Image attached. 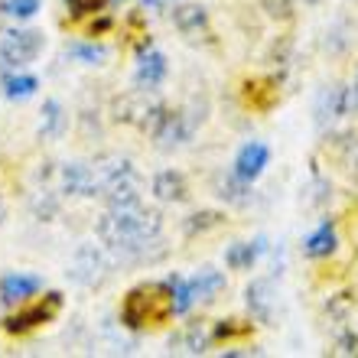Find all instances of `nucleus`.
<instances>
[{
    "mask_svg": "<svg viewBox=\"0 0 358 358\" xmlns=\"http://www.w3.org/2000/svg\"><path fill=\"white\" fill-rule=\"evenodd\" d=\"M98 238L124 261H150L153 245H160V215L143 208L141 199L111 202V212L98 222Z\"/></svg>",
    "mask_w": 358,
    "mask_h": 358,
    "instance_id": "1",
    "label": "nucleus"
},
{
    "mask_svg": "<svg viewBox=\"0 0 358 358\" xmlns=\"http://www.w3.org/2000/svg\"><path fill=\"white\" fill-rule=\"evenodd\" d=\"M176 316V287L173 280L137 283L121 300V322L127 329H160Z\"/></svg>",
    "mask_w": 358,
    "mask_h": 358,
    "instance_id": "2",
    "label": "nucleus"
},
{
    "mask_svg": "<svg viewBox=\"0 0 358 358\" xmlns=\"http://www.w3.org/2000/svg\"><path fill=\"white\" fill-rule=\"evenodd\" d=\"M62 313V293L49 290L36 300H29L27 306H20L17 313H10L3 320V332L7 336H27V332L39 329V326H49Z\"/></svg>",
    "mask_w": 358,
    "mask_h": 358,
    "instance_id": "3",
    "label": "nucleus"
},
{
    "mask_svg": "<svg viewBox=\"0 0 358 358\" xmlns=\"http://www.w3.org/2000/svg\"><path fill=\"white\" fill-rule=\"evenodd\" d=\"M43 52L39 29H7L0 33V66H27Z\"/></svg>",
    "mask_w": 358,
    "mask_h": 358,
    "instance_id": "4",
    "label": "nucleus"
},
{
    "mask_svg": "<svg viewBox=\"0 0 358 358\" xmlns=\"http://www.w3.org/2000/svg\"><path fill=\"white\" fill-rule=\"evenodd\" d=\"M173 23L186 39L192 43H212V27H208V13L206 7H196V3H186V7L173 10Z\"/></svg>",
    "mask_w": 358,
    "mask_h": 358,
    "instance_id": "5",
    "label": "nucleus"
},
{
    "mask_svg": "<svg viewBox=\"0 0 358 358\" xmlns=\"http://www.w3.org/2000/svg\"><path fill=\"white\" fill-rule=\"evenodd\" d=\"M267 160H271V150H267L264 143H248L235 157V176L241 179V182H251V179H257L264 173Z\"/></svg>",
    "mask_w": 358,
    "mask_h": 358,
    "instance_id": "6",
    "label": "nucleus"
},
{
    "mask_svg": "<svg viewBox=\"0 0 358 358\" xmlns=\"http://www.w3.org/2000/svg\"><path fill=\"white\" fill-rule=\"evenodd\" d=\"M39 287H43V280L33 277V273H7V277L0 280V300L3 303L27 300V296H33Z\"/></svg>",
    "mask_w": 358,
    "mask_h": 358,
    "instance_id": "7",
    "label": "nucleus"
},
{
    "mask_svg": "<svg viewBox=\"0 0 358 358\" xmlns=\"http://www.w3.org/2000/svg\"><path fill=\"white\" fill-rule=\"evenodd\" d=\"M241 94H245V104H251L255 111H271L280 92H277L273 78H251V82H245Z\"/></svg>",
    "mask_w": 358,
    "mask_h": 358,
    "instance_id": "8",
    "label": "nucleus"
},
{
    "mask_svg": "<svg viewBox=\"0 0 358 358\" xmlns=\"http://www.w3.org/2000/svg\"><path fill=\"white\" fill-rule=\"evenodd\" d=\"M186 283H189V293H192V303L196 300L208 303V300H215L218 293H222L225 277H222L218 271H202L199 277H192V280H186Z\"/></svg>",
    "mask_w": 358,
    "mask_h": 358,
    "instance_id": "9",
    "label": "nucleus"
},
{
    "mask_svg": "<svg viewBox=\"0 0 358 358\" xmlns=\"http://www.w3.org/2000/svg\"><path fill=\"white\" fill-rule=\"evenodd\" d=\"M186 179H182V173H160V176L153 179V196L163 199V202H182L186 199Z\"/></svg>",
    "mask_w": 358,
    "mask_h": 358,
    "instance_id": "10",
    "label": "nucleus"
},
{
    "mask_svg": "<svg viewBox=\"0 0 358 358\" xmlns=\"http://www.w3.org/2000/svg\"><path fill=\"white\" fill-rule=\"evenodd\" d=\"M163 76H166V59H163V52H147V56L141 59V66H137V85L157 88L163 82Z\"/></svg>",
    "mask_w": 358,
    "mask_h": 358,
    "instance_id": "11",
    "label": "nucleus"
},
{
    "mask_svg": "<svg viewBox=\"0 0 358 358\" xmlns=\"http://www.w3.org/2000/svg\"><path fill=\"white\" fill-rule=\"evenodd\" d=\"M303 251L310 257H329L332 251H336V228H332L329 222H322V225L306 238V248H303Z\"/></svg>",
    "mask_w": 358,
    "mask_h": 358,
    "instance_id": "12",
    "label": "nucleus"
},
{
    "mask_svg": "<svg viewBox=\"0 0 358 358\" xmlns=\"http://www.w3.org/2000/svg\"><path fill=\"white\" fill-rule=\"evenodd\" d=\"M257 251H261V245H231L228 248V255H225V261H228L231 271H248V267L255 264Z\"/></svg>",
    "mask_w": 358,
    "mask_h": 358,
    "instance_id": "13",
    "label": "nucleus"
},
{
    "mask_svg": "<svg viewBox=\"0 0 358 358\" xmlns=\"http://www.w3.org/2000/svg\"><path fill=\"white\" fill-rule=\"evenodd\" d=\"M36 88H39V82L33 76H13V78H7L3 94L13 98V101H23V98H29V94H36Z\"/></svg>",
    "mask_w": 358,
    "mask_h": 358,
    "instance_id": "14",
    "label": "nucleus"
},
{
    "mask_svg": "<svg viewBox=\"0 0 358 358\" xmlns=\"http://www.w3.org/2000/svg\"><path fill=\"white\" fill-rule=\"evenodd\" d=\"M245 336H251V322H241V320H225V322H218L215 332H212V339H215V342L245 339Z\"/></svg>",
    "mask_w": 358,
    "mask_h": 358,
    "instance_id": "15",
    "label": "nucleus"
},
{
    "mask_svg": "<svg viewBox=\"0 0 358 358\" xmlns=\"http://www.w3.org/2000/svg\"><path fill=\"white\" fill-rule=\"evenodd\" d=\"M339 163L345 166L352 179L358 182V137H342L339 143Z\"/></svg>",
    "mask_w": 358,
    "mask_h": 358,
    "instance_id": "16",
    "label": "nucleus"
},
{
    "mask_svg": "<svg viewBox=\"0 0 358 358\" xmlns=\"http://www.w3.org/2000/svg\"><path fill=\"white\" fill-rule=\"evenodd\" d=\"M39 10V0H0V13L13 20H29Z\"/></svg>",
    "mask_w": 358,
    "mask_h": 358,
    "instance_id": "17",
    "label": "nucleus"
},
{
    "mask_svg": "<svg viewBox=\"0 0 358 358\" xmlns=\"http://www.w3.org/2000/svg\"><path fill=\"white\" fill-rule=\"evenodd\" d=\"M108 7V0H69V10L72 17L82 20V17H92V13H101Z\"/></svg>",
    "mask_w": 358,
    "mask_h": 358,
    "instance_id": "18",
    "label": "nucleus"
},
{
    "mask_svg": "<svg viewBox=\"0 0 358 358\" xmlns=\"http://www.w3.org/2000/svg\"><path fill=\"white\" fill-rule=\"evenodd\" d=\"M264 7H267V13H271V17L287 20L293 13V0H264Z\"/></svg>",
    "mask_w": 358,
    "mask_h": 358,
    "instance_id": "19",
    "label": "nucleus"
},
{
    "mask_svg": "<svg viewBox=\"0 0 358 358\" xmlns=\"http://www.w3.org/2000/svg\"><path fill=\"white\" fill-rule=\"evenodd\" d=\"M72 56L88 59V62H101L108 52H104V49H98V46H78V49H72Z\"/></svg>",
    "mask_w": 358,
    "mask_h": 358,
    "instance_id": "20",
    "label": "nucleus"
},
{
    "mask_svg": "<svg viewBox=\"0 0 358 358\" xmlns=\"http://www.w3.org/2000/svg\"><path fill=\"white\" fill-rule=\"evenodd\" d=\"M59 127V104L49 101L46 104V124H43V134H52Z\"/></svg>",
    "mask_w": 358,
    "mask_h": 358,
    "instance_id": "21",
    "label": "nucleus"
},
{
    "mask_svg": "<svg viewBox=\"0 0 358 358\" xmlns=\"http://www.w3.org/2000/svg\"><path fill=\"white\" fill-rule=\"evenodd\" d=\"M345 114H358V78H355V85L345 92Z\"/></svg>",
    "mask_w": 358,
    "mask_h": 358,
    "instance_id": "22",
    "label": "nucleus"
},
{
    "mask_svg": "<svg viewBox=\"0 0 358 358\" xmlns=\"http://www.w3.org/2000/svg\"><path fill=\"white\" fill-rule=\"evenodd\" d=\"M108 27H111V20H101V23H92V29H88V33L94 36V33H104Z\"/></svg>",
    "mask_w": 358,
    "mask_h": 358,
    "instance_id": "23",
    "label": "nucleus"
}]
</instances>
